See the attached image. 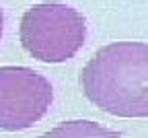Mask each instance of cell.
I'll list each match as a JSON object with an SVG mask.
<instances>
[{
	"instance_id": "cell-1",
	"label": "cell",
	"mask_w": 148,
	"mask_h": 138,
	"mask_svg": "<svg viewBox=\"0 0 148 138\" xmlns=\"http://www.w3.org/2000/svg\"><path fill=\"white\" fill-rule=\"evenodd\" d=\"M80 85L86 99L111 115L148 117V43L101 48L82 68Z\"/></svg>"
},
{
	"instance_id": "cell-2",
	"label": "cell",
	"mask_w": 148,
	"mask_h": 138,
	"mask_svg": "<svg viewBox=\"0 0 148 138\" xmlns=\"http://www.w3.org/2000/svg\"><path fill=\"white\" fill-rule=\"evenodd\" d=\"M86 39L84 17L62 2L31 6L21 19V43L39 62L60 64L76 56Z\"/></svg>"
},
{
	"instance_id": "cell-3",
	"label": "cell",
	"mask_w": 148,
	"mask_h": 138,
	"mask_svg": "<svg viewBox=\"0 0 148 138\" xmlns=\"http://www.w3.org/2000/svg\"><path fill=\"white\" fill-rule=\"evenodd\" d=\"M53 101L49 81L27 66L0 68V130L31 128L47 113Z\"/></svg>"
},
{
	"instance_id": "cell-4",
	"label": "cell",
	"mask_w": 148,
	"mask_h": 138,
	"mask_svg": "<svg viewBox=\"0 0 148 138\" xmlns=\"http://www.w3.org/2000/svg\"><path fill=\"white\" fill-rule=\"evenodd\" d=\"M37 138H121V134L90 120H72L56 126L53 130Z\"/></svg>"
},
{
	"instance_id": "cell-5",
	"label": "cell",
	"mask_w": 148,
	"mask_h": 138,
	"mask_svg": "<svg viewBox=\"0 0 148 138\" xmlns=\"http://www.w3.org/2000/svg\"><path fill=\"white\" fill-rule=\"evenodd\" d=\"M2 33H4V12L0 8V39H2Z\"/></svg>"
}]
</instances>
